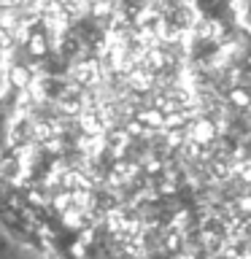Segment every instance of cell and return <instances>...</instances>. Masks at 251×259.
<instances>
[{"mask_svg":"<svg viewBox=\"0 0 251 259\" xmlns=\"http://www.w3.org/2000/svg\"><path fill=\"white\" fill-rule=\"evenodd\" d=\"M8 248V238H6V235L3 232H0V254H3V251Z\"/></svg>","mask_w":251,"mask_h":259,"instance_id":"6da1fadb","label":"cell"}]
</instances>
